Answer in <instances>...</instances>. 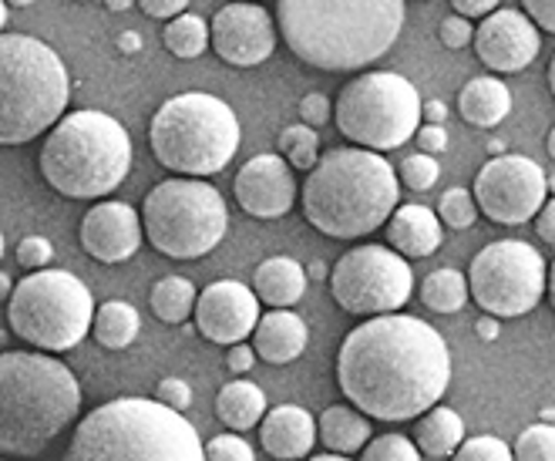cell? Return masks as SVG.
Here are the masks:
<instances>
[{
    "label": "cell",
    "mask_w": 555,
    "mask_h": 461,
    "mask_svg": "<svg viewBox=\"0 0 555 461\" xmlns=\"http://www.w3.org/2000/svg\"><path fill=\"white\" fill-rule=\"evenodd\" d=\"M512 112V91L495 75L472 78L459 94V115L475 128H495Z\"/></svg>",
    "instance_id": "24"
},
{
    "label": "cell",
    "mask_w": 555,
    "mask_h": 461,
    "mask_svg": "<svg viewBox=\"0 0 555 461\" xmlns=\"http://www.w3.org/2000/svg\"><path fill=\"white\" fill-rule=\"evenodd\" d=\"M307 273H310V277H317V280H320V277H326V267H323V262H320V259H317V262H313V267H310V270H307Z\"/></svg>",
    "instance_id": "55"
},
{
    "label": "cell",
    "mask_w": 555,
    "mask_h": 461,
    "mask_svg": "<svg viewBox=\"0 0 555 461\" xmlns=\"http://www.w3.org/2000/svg\"><path fill=\"white\" fill-rule=\"evenodd\" d=\"M535 233H539L548 246H555V200H548V203L542 206V213L535 216Z\"/></svg>",
    "instance_id": "48"
},
{
    "label": "cell",
    "mask_w": 555,
    "mask_h": 461,
    "mask_svg": "<svg viewBox=\"0 0 555 461\" xmlns=\"http://www.w3.org/2000/svg\"><path fill=\"white\" fill-rule=\"evenodd\" d=\"M421 454L424 451L417 448V441L404 435H377L364 448L361 461H421Z\"/></svg>",
    "instance_id": "35"
},
{
    "label": "cell",
    "mask_w": 555,
    "mask_h": 461,
    "mask_svg": "<svg viewBox=\"0 0 555 461\" xmlns=\"http://www.w3.org/2000/svg\"><path fill=\"white\" fill-rule=\"evenodd\" d=\"M414 273L395 246H353L331 270V293L353 317L401 313L411 300Z\"/></svg>",
    "instance_id": "13"
},
{
    "label": "cell",
    "mask_w": 555,
    "mask_h": 461,
    "mask_svg": "<svg viewBox=\"0 0 555 461\" xmlns=\"http://www.w3.org/2000/svg\"><path fill=\"white\" fill-rule=\"evenodd\" d=\"M142 216L118 200L94 203L81 219V249L98 262H125L142 246Z\"/></svg>",
    "instance_id": "19"
},
{
    "label": "cell",
    "mask_w": 555,
    "mask_h": 461,
    "mask_svg": "<svg viewBox=\"0 0 555 461\" xmlns=\"http://www.w3.org/2000/svg\"><path fill=\"white\" fill-rule=\"evenodd\" d=\"M451 461H515V448H508L495 435H475L451 454Z\"/></svg>",
    "instance_id": "36"
},
{
    "label": "cell",
    "mask_w": 555,
    "mask_h": 461,
    "mask_svg": "<svg viewBox=\"0 0 555 461\" xmlns=\"http://www.w3.org/2000/svg\"><path fill=\"white\" fill-rule=\"evenodd\" d=\"M475 334L481 337V341H499V320L488 313V317H481L478 323H475Z\"/></svg>",
    "instance_id": "50"
},
{
    "label": "cell",
    "mask_w": 555,
    "mask_h": 461,
    "mask_svg": "<svg viewBox=\"0 0 555 461\" xmlns=\"http://www.w3.org/2000/svg\"><path fill=\"white\" fill-rule=\"evenodd\" d=\"M475 203L499 226H521L548 203V176L529 155H495L475 176Z\"/></svg>",
    "instance_id": "14"
},
{
    "label": "cell",
    "mask_w": 555,
    "mask_h": 461,
    "mask_svg": "<svg viewBox=\"0 0 555 461\" xmlns=\"http://www.w3.org/2000/svg\"><path fill=\"white\" fill-rule=\"evenodd\" d=\"M149 304L162 323H185L195 313V304H199V290H195L192 280H185V277H162L152 286Z\"/></svg>",
    "instance_id": "30"
},
{
    "label": "cell",
    "mask_w": 555,
    "mask_h": 461,
    "mask_svg": "<svg viewBox=\"0 0 555 461\" xmlns=\"http://www.w3.org/2000/svg\"><path fill=\"white\" fill-rule=\"evenodd\" d=\"M72 98L64 61L30 35L0 41V142L24 145L54 128Z\"/></svg>",
    "instance_id": "7"
},
{
    "label": "cell",
    "mask_w": 555,
    "mask_h": 461,
    "mask_svg": "<svg viewBox=\"0 0 555 461\" xmlns=\"http://www.w3.org/2000/svg\"><path fill=\"white\" fill-rule=\"evenodd\" d=\"M61 461H206V445L158 398H115L78 421Z\"/></svg>",
    "instance_id": "5"
},
{
    "label": "cell",
    "mask_w": 555,
    "mask_h": 461,
    "mask_svg": "<svg viewBox=\"0 0 555 461\" xmlns=\"http://www.w3.org/2000/svg\"><path fill=\"white\" fill-rule=\"evenodd\" d=\"M548 300H552V310H555V259L548 267Z\"/></svg>",
    "instance_id": "53"
},
{
    "label": "cell",
    "mask_w": 555,
    "mask_h": 461,
    "mask_svg": "<svg viewBox=\"0 0 555 461\" xmlns=\"http://www.w3.org/2000/svg\"><path fill=\"white\" fill-rule=\"evenodd\" d=\"M468 296H472V283L465 273H459L454 267H441L435 273L424 277L421 283V300L428 310L435 313H459L465 304H468Z\"/></svg>",
    "instance_id": "29"
},
{
    "label": "cell",
    "mask_w": 555,
    "mask_h": 461,
    "mask_svg": "<svg viewBox=\"0 0 555 461\" xmlns=\"http://www.w3.org/2000/svg\"><path fill=\"white\" fill-rule=\"evenodd\" d=\"M526 14L542 27L548 35H555V0H521Z\"/></svg>",
    "instance_id": "44"
},
{
    "label": "cell",
    "mask_w": 555,
    "mask_h": 461,
    "mask_svg": "<svg viewBox=\"0 0 555 461\" xmlns=\"http://www.w3.org/2000/svg\"><path fill=\"white\" fill-rule=\"evenodd\" d=\"M276 461H280V458H276Z\"/></svg>",
    "instance_id": "60"
},
{
    "label": "cell",
    "mask_w": 555,
    "mask_h": 461,
    "mask_svg": "<svg viewBox=\"0 0 555 461\" xmlns=\"http://www.w3.org/2000/svg\"><path fill=\"white\" fill-rule=\"evenodd\" d=\"M8 4H11V8H30L35 0H8Z\"/></svg>",
    "instance_id": "58"
},
{
    "label": "cell",
    "mask_w": 555,
    "mask_h": 461,
    "mask_svg": "<svg viewBox=\"0 0 555 461\" xmlns=\"http://www.w3.org/2000/svg\"><path fill=\"white\" fill-rule=\"evenodd\" d=\"M451 8L462 17H488L499 11V0H451Z\"/></svg>",
    "instance_id": "47"
},
{
    "label": "cell",
    "mask_w": 555,
    "mask_h": 461,
    "mask_svg": "<svg viewBox=\"0 0 555 461\" xmlns=\"http://www.w3.org/2000/svg\"><path fill=\"white\" fill-rule=\"evenodd\" d=\"M417 142H421V152L438 155V152L448 149V131H444V125H424L417 131Z\"/></svg>",
    "instance_id": "46"
},
{
    "label": "cell",
    "mask_w": 555,
    "mask_h": 461,
    "mask_svg": "<svg viewBox=\"0 0 555 461\" xmlns=\"http://www.w3.org/2000/svg\"><path fill=\"white\" fill-rule=\"evenodd\" d=\"M139 8L145 11V17L152 21H172L179 14H185L189 0H139Z\"/></svg>",
    "instance_id": "43"
},
{
    "label": "cell",
    "mask_w": 555,
    "mask_h": 461,
    "mask_svg": "<svg viewBox=\"0 0 555 461\" xmlns=\"http://www.w3.org/2000/svg\"><path fill=\"white\" fill-rule=\"evenodd\" d=\"M448 118V105L431 98V102H424V125H444Z\"/></svg>",
    "instance_id": "49"
},
{
    "label": "cell",
    "mask_w": 555,
    "mask_h": 461,
    "mask_svg": "<svg viewBox=\"0 0 555 461\" xmlns=\"http://www.w3.org/2000/svg\"><path fill=\"white\" fill-rule=\"evenodd\" d=\"M139 326H142V317H139V310L132 304L108 300V304L98 307L91 334H94L98 347H105V350H125L128 344H135Z\"/></svg>",
    "instance_id": "28"
},
{
    "label": "cell",
    "mask_w": 555,
    "mask_h": 461,
    "mask_svg": "<svg viewBox=\"0 0 555 461\" xmlns=\"http://www.w3.org/2000/svg\"><path fill=\"white\" fill-rule=\"evenodd\" d=\"M38 162L44 182L64 200H102L132 172V139L118 118L81 108L48 131Z\"/></svg>",
    "instance_id": "6"
},
{
    "label": "cell",
    "mask_w": 555,
    "mask_h": 461,
    "mask_svg": "<svg viewBox=\"0 0 555 461\" xmlns=\"http://www.w3.org/2000/svg\"><path fill=\"white\" fill-rule=\"evenodd\" d=\"M548 192H555V176L548 179Z\"/></svg>",
    "instance_id": "59"
},
{
    "label": "cell",
    "mask_w": 555,
    "mask_h": 461,
    "mask_svg": "<svg viewBox=\"0 0 555 461\" xmlns=\"http://www.w3.org/2000/svg\"><path fill=\"white\" fill-rule=\"evenodd\" d=\"M162 41H166L169 54L192 61L212 44V27L199 14H179L166 24V30H162Z\"/></svg>",
    "instance_id": "31"
},
{
    "label": "cell",
    "mask_w": 555,
    "mask_h": 461,
    "mask_svg": "<svg viewBox=\"0 0 555 461\" xmlns=\"http://www.w3.org/2000/svg\"><path fill=\"white\" fill-rule=\"evenodd\" d=\"M195 326L212 344H243L259 326V296L240 280H216L199 293Z\"/></svg>",
    "instance_id": "17"
},
{
    "label": "cell",
    "mask_w": 555,
    "mask_h": 461,
    "mask_svg": "<svg viewBox=\"0 0 555 461\" xmlns=\"http://www.w3.org/2000/svg\"><path fill=\"white\" fill-rule=\"evenodd\" d=\"M307 270L289 256H270L256 267L253 273V290L256 296L273 310H289L293 304L304 300L307 293Z\"/></svg>",
    "instance_id": "23"
},
{
    "label": "cell",
    "mask_w": 555,
    "mask_h": 461,
    "mask_svg": "<svg viewBox=\"0 0 555 461\" xmlns=\"http://www.w3.org/2000/svg\"><path fill=\"white\" fill-rule=\"evenodd\" d=\"M155 398H158L162 405L176 408V411H185V408L192 405V387H189L182 377H166V381H158Z\"/></svg>",
    "instance_id": "42"
},
{
    "label": "cell",
    "mask_w": 555,
    "mask_h": 461,
    "mask_svg": "<svg viewBox=\"0 0 555 461\" xmlns=\"http://www.w3.org/2000/svg\"><path fill=\"white\" fill-rule=\"evenodd\" d=\"M310 461H350L347 454H337V451H326V454H317V458H310Z\"/></svg>",
    "instance_id": "54"
},
{
    "label": "cell",
    "mask_w": 555,
    "mask_h": 461,
    "mask_svg": "<svg viewBox=\"0 0 555 461\" xmlns=\"http://www.w3.org/2000/svg\"><path fill=\"white\" fill-rule=\"evenodd\" d=\"M320 441L326 451L337 454H353L367 448L371 441V418L361 408H347V405H331L320 414Z\"/></svg>",
    "instance_id": "25"
},
{
    "label": "cell",
    "mask_w": 555,
    "mask_h": 461,
    "mask_svg": "<svg viewBox=\"0 0 555 461\" xmlns=\"http://www.w3.org/2000/svg\"><path fill=\"white\" fill-rule=\"evenodd\" d=\"M548 88H552V94H555V57H552V64H548Z\"/></svg>",
    "instance_id": "57"
},
{
    "label": "cell",
    "mask_w": 555,
    "mask_h": 461,
    "mask_svg": "<svg viewBox=\"0 0 555 461\" xmlns=\"http://www.w3.org/2000/svg\"><path fill=\"white\" fill-rule=\"evenodd\" d=\"M216 418L230 432H249L267 418V394L253 381H230L216 398Z\"/></svg>",
    "instance_id": "26"
},
{
    "label": "cell",
    "mask_w": 555,
    "mask_h": 461,
    "mask_svg": "<svg viewBox=\"0 0 555 461\" xmlns=\"http://www.w3.org/2000/svg\"><path fill=\"white\" fill-rule=\"evenodd\" d=\"M206 461H256V454L240 435H216L206 445Z\"/></svg>",
    "instance_id": "39"
},
{
    "label": "cell",
    "mask_w": 555,
    "mask_h": 461,
    "mask_svg": "<svg viewBox=\"0 0 555 461\" xmlns=\"http://www.w3.org/2000/svg\"><path fill=\"white\" fill-rule=\"evenodd\" d=\"M243 128L236 112L209 91H182L152 115L149 145L169 172L206 179L236 158Z\"/></svg>",
    "instance_id": "8"
},
{
    "label": "cell",
    "mask_w": 555,
    "mask_h": 461,
    "mask_svg": "<svg viewBox=\"0 0 555 461\" xmlns=\"http://www.w3.org/2000/svg\"><path fill=\"white\" fill-rule=\"evenodd\" d=\"M414 441L428 458H448L465 445V421L451 408H431L417 421Z\"/></svg>",
    "instance_id": "27"
},
{
    "label": "cell",
    "mask_w": 555,
    "mask_h": 461,
    "mask_svg": "<svg viewBox=\"0 0 555 461\" xmlns=\"http://www.w3.org/2000/svg\"><path fill=\"white\" fill-rule=\"evenodd\" d=\"M384 229H387V246H395L408 259H424L438 253L441 236H444L441 216H435L428 206H417V203L398 206Z\"/></svg>",
    "instance_id": "21"
},
{
    "label": "cell",
    "mask_w": 555,
    "mask_h": 461,
    "mask_svg": "<svg viewBox=\"0 0 555 461\" xmlns=\"http://www.w3.org/2000/svg\"><path fill=\"white\" fill-rule=\"evenodd\" d=\"M81 411V387L64 360L27 350L0 357V448L8 458L41 454Z\"/></svg>",
    "instance_id": "4"
},
{
    "label": "cell",
    "mask_w": 555,
    "mask_h": 461,
    "mask_svg": "<svg viewBox=\"0 0 555 461\" xmlns=\"http://www.w3.org/2000/svg\"><path fill=\"white\" fill-rule=\"evenodd\" d=\"M401 176L374 149H331L300 189L304 216L331 240H361L387 226L401 200Z\"/></svg>",
    "instance_id": "3"
},
{
    "label": "cell",
    "mask_w": 555,
    "mask_h": 461,
    "mask_svg": "<svg viewBox=\"0 0 555 461\" xmlns=\"http://www.w3.org/2000/svg\"><path fill=\"white\" fill-rule=\"evenodd\" d=\"M515 461H555V424H532L515 441Z\"/></svg>",
    "instance_id": "33"
},
{
    "label": "cell",
    "mask_w": 555,
    "mask_h": 461,
    "mask_svg": "<svg viewBox=\"0 0 555 461\" xmlns=\"http://www.w3.org/2000/svg\"><path fill=\"white\" fill-rule=\"evenodd\" d=\"M398 176H401V182H404L411 192H428V189L438 182L441 169H438L435 155H428V152H417V155H408V158L401 162Z\"/></svg>",
    "instance_id": "37"
},
{
    "label": "cell",
    "mask_w": 555,
    "mask_h": 461,
    "mask_svg": "<svg viewBox=\"0 0 555 461\" xmlns=\"http://www.w3.org/2000/svg\"><path fill=\"white\" fill-rule=\"evenodd\" d=\"M451 350L431 323L411 313H380L344 337L337 384L344 398L377 421H414L448 390Z\"/></svg>",
    "instance_id": "1"
},
{
    "label": "cell",
    "mask_w": 555,
    "mask_h": 461,
    "mask_svg": "<svg viewBox=\"0 0 555 461\" xmlns=\"http://www.w3.org/2000/svg\"><path fill=\"white\" fill-rule=\"evenodd\" d=\"M317 438H320V424L313 421L307 408H297V405L270 408L263 418V427H259V441H263V448L280 461L307 458Z\"/></svg>",
    "instance_id": "20"
},
{
    "label": "cell",
    "mask_w": 555,
    "mask_h": 461,
    "mask_svg": "<svg viewBox=\"0 0 555 461\" xmlns=\"http://www.w3.org/2000/svg\"><path fill=\"white\" fill-rule=\"evenodd\" d=\"M118 48H121L125 54H135V51H142V38H139V35H132V30H128V35H121V38H118Z\"/></svg>",
    "instance_id": "51"
},
{
    "label": "cell",
    "mask_w": 555,
    "mask_h": 461,
    "mask_svg": "<svg viewBox=\"0 0 555 461\" xmlns=\"http://www.w3.org/2000/svg\"><path fill=\"white\" fill-rule=\"evenodd\" d=\"M545 149H548V158L555 162V128L548 131V139H545Z\"/></svg>",
    "instance_id": "56"
},
{
    "label": "cell",
    "mask_w": 555,
    "mask_h": 461,
    "mask_svg": "<svg viewBox=\"0 0 555 461\" xmlns=\"http://www.w3.org/2000/svg\"><path fill=\"white\" fill-rule=\"evenodd\" d=\"M438 35H441V44L451 48V51H462L468 44H475V27H472V17H462V14H454V17H444L441 27H438Z\"/></svg>",
    "instance_id": "40"
},
{
    "label": "cell",
    "mask_w": 555,
    "mask_h": 461,
    "mask_svg": "<svg viewBox=\"0 0 555 461\" xmlns=\"http://www.w3.org/2000/svg\"><path fill=\"white\" fill-rule=\"evenodd\" d=\"M14 256H17V262H21L24 270H48V262L54 256V246H51L48 236H24L17 243V249H14Z\"/></svg>",
    "instance_id": "38"
},
{
    "label": "cell",
    "mask_w": 555,
    "mask_h": 461,
    "mask_svg": "<svg viewBox=\"0 0 555 461\" xmlns=\"http://www.w3.org/2000/svg\"><path fill=\"white\" fill-rule=\"evenodd\" d=\"M280 155H286V162L293 169H300V172H310L317 166V155H320V136H317V128L300 121V125H286L280 131Z\"/></svg>",
    "instance_id": "32"
},
{
    "label": "cell",
    "mask_w": 555,
    "mask_h": 461,
    "mask_svg": "<svg viewBox=\"0 0 555 461\" xmlns=\"http://www.w3.org/2000/svg\"><path fill=\"white\" fill-rule=\"evenodd\" d=\"M233 192L246 216L280 219L297 203V179H293V166L286 162V155L263 152V155H253L236 172Z\"/></svg>",
    "instance_id": "18"
},
{
    "label": "cell",
    "mask_w": 555,
    "mask_h": 461,
    "mask_svg": "<svg viewBox=\"0 0 555 461\" xmlns=\"http://www.w3.org/2000/svg\"><path fill=\"white\" fill-rule=\"evenodd\" d=\"M300 118L313 128H323L326 121L334 118V108H331V98L320 94V91H310L300 98Z\"/></svg>",
    "instance_id": "41"
},
{
    "label": "cell",
    "mask_w": 555,
    "mask_h": 461,
    "mask_svg": "<svg viewBox=\"0 0 555 461\" xmlns=\"http://www.w3.org/2000/svg\"><path fill=\"white\" fill-rule=\"evenodd\" d=\"M424 105L417 88L395 72H367L344 85L334 121L353 145L390 152L411 142L421 131Z\"/></svg>",
    "instance_id": "11"
},
{
    "label": "cell",
    "mask_w": 555,
    "mask_h": 461,
    "mask_svg": "<svg viewBox=\"0 0 555 461\" xmlns=\"http://www.w3.org/2000/svg\"><path fill=\"white\" fill-rule=\"evenodd\" d=\"M212 51L233 68H256L276 51L280 24L263 4H225L212 17Z\"/></svg>",
    "instance_id": "15"
},
{
    "label": "cell",
    "mask_w": 555,
    "mask_h": 461,
    "mask_svg": "<svg viewBox=\"0 0 555 461\" xmlns=\"http://www.w3.org/2000/svg\"><path fill=\"white\" fill-rule=\"evenodd\" d=\"M276 24L307 68L350 75L395 48L404 0H276Z\"/></svg>",
    "instance_id": "2"
},
{
    "label": "cell",
    "mask_w": 555,
    "mask_h": 461,
    "mask_svg": "<svg viewBox=\"0 0 555 461\" xmlns=\"http://www.w3.org/2000/svg\"><path fill=\"white\" fill-rule=\"evenodd\" d=\"M310 331L307 320L300 313L289 310H270L263 320H259L256 334H253V347L256 354L267 360V364H289L307 350Z\"/></svg>",
    "instance_id": "22"
},
{
    "label": "cell",
    "mask_w": 555,
    "mask_h": 461,
    "mask_svg": "<svg viewBox=\"0 0 555 461\" xmlns=\"http://www.w3.org/2000/svg\"><path fill=\"white\" fill-rule=\"evenodd\" d=\"M468 283L478 307L492 317H526L548 290V267L535 246L521 240H499L475 253Z\"/></svg>",
    "instance_id": "12"
},
{
    "label": "cell",
    "mask_w": 555,
    "mask_h": 461,
    "mask_svg": "<svg viewBox=\"0 0 555 461\" xmlns=\"http://www.w3.org/2000/svg\"><path fill=\"white\" fill-rule=\"evenodd\" d=\"M132 4H135V0H105V8H108L112 14H121V11L132 8Z\"/></svg>",
    "instance_id": "52"
},
{
    "label": "cell",
    "mask_w": 555,
    "mask_h": 461,
    "mask_svg": "<svg viewBox=\"0 0 555 461\" xmlns=\"http://www.w3.org/2000/svg\"><path fill=\"white\" fill-rule=\"evenodd\" d=\"M438 216L444 226L451 229H468L478 216V203H475V192L462 189V185H454L441 195V203H438Z\"/></svg>",
    "instance_id": "34"
},
{
    "label": "cell",
    "mask_w": 555,
    "mask_h": 461,
    "mask_svg": "<svg viewBox=\"0 0 555 461\" xmlns=\"http://www.w3.org/2000/svg\"><path fill=\"white\" fill-rule=\"evenodd\" d=\"M539 24L526 11H495L488 14L475 30V54L485 68L499 75H518L542 51Z\"/></svg>",
    "instance_id": "16"
},
{
    "label": "cell",
    "mask_w": 555,
    "mask_h": 461,
    "mask_svg": "<svg viewBox=\"0 0 555 461\" xmlns=\"http://www.w3.org/2000/svg\"><path fill=\"white\" fill-rule=\"evenodd\" d=\"M256 347H246V344H233L230 354H225V368L233 374H249L256 368Z\"/></svg>",
    "instance_id": "45"
},
{
    "label": "cell",
    "mask_w": 555,
    "mask_h": 461,
    "mask_svg": "<svg viewBox=\"0 0 555 461\" xmlns=\"http://www.w3.org/2000/svg\"><path fill=\"white\" fill-rule=\"evenodd\" d=\"M149 243L169 259H199L212 253L230 229V209L216 185L179 176L158 182L142 203Z\"/></svg>",
    "instance_id": "10"
},
{
    "label": "cell",
    "mask_w": 555,
    "mask_h": 461,
    "mask_svg": "<svg viewBox=\"0 0 555 461\" xmlns=\"http://www.w3.org/2000/svg\"><path fill=\"white\" fill-rule=\"evenodd\" d=\"M94 296L68 270H30L8 300L11 331L38 350H72L94 326Z\"/></svg>",
    "instance_id": "9"
}]
</instances>
